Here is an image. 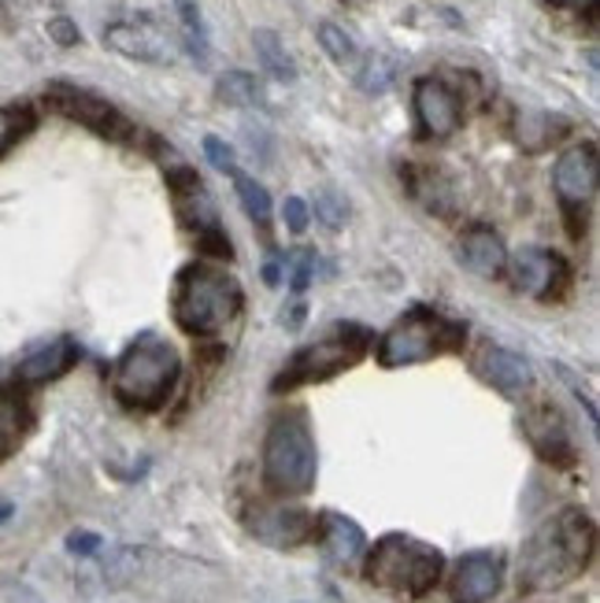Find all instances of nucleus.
I'll return each instance as SVG.
<instances>
[{
    "mask_svg": "<svg viewBox=\"0 0 600 603\" xmlns=\"http://www.w3.org/2000/svg\"><path fill=\"white\" fill-rule=\"evenodd\" d=\"M319 45H323V53H327L338 67H349V70L360 67V48H356V41H352V34L345 26L319 23Z\"/></svg>",
    "mask_w": 600,
    "mask_h": 603,
    "instance_id": "25",
    "label": "nucleus"
},
{
    "mask_svg": "<svg viewBox=\"0 0 600 603\" xmlns=\"http://www.w3.org/2000/svg\"><path fill=\"white\" fill-rule=\"evenodd\" d=\"M48 37H53L59 48H75L78 41H83V34H78V26L70 23L67 15H56V19H48Z\"/></svg>",
    "mask_w": 600,
    "mask_h": 603,
    "instance_id": "32",
    "label": "nucleus"
},
{
    "mask_svg": "<svg viewBox=\"0 0 600 603\" xmlns=\"http://www.w3.org/2000/svg\"><path fill=\"white\" fill-rule=\"evenodd\" d=\"M463 337H467L463 322H452L434 311H412L379 341V363L382 366L426 363L441 352H456L463 344Z\"/></svg>",
    "mask_w": 600,
    "mask_h": 603,
    "instance_id": "6",
    "label": "nucleus"
},
{
    "mask_svg": "<svg viewBox=\"0 0 600 603\" xmlns=\"http://www.w3.org/2000/svg\"><path fill=\"white\" fill-rule=\"evenodd\" d=\"M30 127V116L26 111H12V108H0V156L12 149V141L23 134Z\"/></svg>",
    "mask_w": 600,
    "mask_h": 603,
    "instance_id": "29",
    "label": "nucleus"
},
{
    "mask_svg": "<svg viewBox=\"0 0 600 603\" xmlns=\"http://www.w3.org/2000/svg\"><path fill=\"white\" fill-rule=\"evenodd\" d=\"M205 156L216 171H222V175H238V156H233V149L227 145L222 138H205Z\"/></svg>",
    "mask_w": 600,
    "mask_h": 603,
    "instance_id": "28",
    "label": "nucleus"
},
{
    "mask_svg": "<svg viewBox=\"0 0 600 603\" xmlns=\"http://www.w3.org/2000/svg\"><path fill=\"white\" fill-rule=\"evenodd\" d=\"M556 127H564V122H556L553 116H545V111H519L515 138L523 149L537 152V149H545L548 141H556V134H564V130H556Z\"/></svg>",
    "mask_w": 600,
    "mask_h": 603,
    "instance_id": "23",
    "label": "nucleus"
},
{
    "mask_svg": "<svg viewBox=\"0 0 600 603\" xmlns=\"http://www.w3.org/2000/svg\"><path fill=\"white\" fill-rule=\"evenodd\" d=\"M252 48H257L260 67L268 70L274 81H286V86L297 81V64H293V56L286 53V41L274 34V30L260 26L257 34H252Z\"/></svg>",
    "mask_w": 600,
    "mask_h": 603,
    "instance_id": "20",
    "label": "nucleus"
},
{
    "mask_svg": "<svg viewBox=\"0 0 600 603\" xmlns=\"http://www.w3.org/2000/svg\"><path fill=\"white\" fill-rule=\"evenodd\" d=\"M282 219H286V227L293 233H304L308 230V222H312V211L301 197H286V204H282Z\"/></svg>",
    "mask_w": 600,
    "mask_h": 603,
    "instance_id": "31",
    "label": "nucleus"
},
{
    "mask_svg": "<svg viewBox=\"0 0 600 603\" xmlns=\"http://www.w3.org/2000/svg\"><path fill=\"white\" fill-rule=\"evenodd\" d=\"M597 548L593 518L582 507H564L534 529V537L523 548L519 563V589L526 592H553L559 585H571L586 574L589 559Z\"/></svg>",
    "mask_w": 600,
    "mask_h": 603,
    "instance_id": "1",
    "label": "nucleus"
},
{
    "mask_svg": "<svg viewBox=\"0 0 600 603\" xmlns=\"http://www.w3.org/2000/svg\"><path fill=\"white\" fill-rule=\"evenodd\" d=\"M178 23H182V45L189 48V56L197 59V64H208L211 41H208V26L197 0H178Z\"/></svg>",
    "mask_w": 600,
    "mask_h": 603,
    "instance_id": "22",
    "label": "nucleus"
},
{
    "mask_svg": "<svg viewBox=\"0 0 600 603\" xmlns=\"http://www.w3.org/2000/svg\"><path fill=\"white\" fill-rule=\"evenodd\" d=\"M597 178H600V160H597L593 141H582V145L567 149L564 156L556 160L553 189H556L559 204H564V211L571 215V222H578V215L593 204Z\"/></svg>",
    "mask_w": 600,
    "mask_h": 603,
    "instance_id": "9",
    "label": "nucleus"
},
{
    "mask_svg": "<svg viewBox=\"0 0 600 603\" xmlns=\"http://www.w3.org/2000/svg\"><path fill=\"white\" fill-rule=\"evenodd\" d=\"M515 274L519 293L534 296V300H556L571 285V267L564 255L545 252V249H523L519 255H508Z\"/></svg>",
    "mask_w": 600,
    "mask_h": 603,
    "instance_id": "11",
    "label": "nucleus"
},
{
    "mask_svg": "<svg viewBox=\"0 0 600 603\" xmlns=\"http://www.w3.org/2000/svg\"><path fill=\"white\" fill-rule=\"evenodd\" d=\"M26 426H30L26 401L12 390H0V463L23 445Z\"/></svg>",
    "mask_w": 600,
    "mask_h": 603,
    "instance_id": "19",
    "label": "nucleus"
},
{
    "mask_svg": "<svg viewBox=\"0 0 600 603\" xmlns=\"http://www.w3.org/2000/svg\"><path fill=\"white\" fill-rule=\"evenodd\" d=\"M178 374H182V360L167 341H160V337H138V341L119 355L116 371H111V390H116V396L127 407L152 412V407L167 404L171 390L178 385Z\"/></svg>",
    "mask_w": 600,
    "mask_h": 603,
    "instance_id": "5",
    "label": "nucleus"
},
{
    "mask_svg": "<svg viewBox=\"0 0 600 603\" xmlns=\"http://www.w3.org/2000/svg\"><path fill=\"white\" fill-rule=\"evenodd\" d=\"M315 219L327 230H341L349 222V200L338 189H319L315 193Z\"/></svg>",
    "mask_w": 600,
    "mask_h": 603,
    "instance_id": "27",
    "label": "nucleus"
},
{
    "mask_svg": "<svg viewBox=\"0 0 600 603\" xmlns=\"http://www.w3.org/2000/svg\"><path fill=\"white\" fill-rule=\"evenodd\" d=\"M352 75H356V86H360L363 94L379 97V94H385V89L393 86V78H396V59H393V56H385V53H371L360 67L352 70Z\"/></svg>",
    "mask_w": 600,
    "mask_h": 603,
    "instance_id": "24",
    "label": "nucleus"
},
{
    "mask_svg": "<svg viewBox=\"0 0 600 603\" xmlns=\"http://www.w3.org/2000/svg\"><path fill=\"white\" fill-rule=\"evenodd\" d=\"M290 263H293V274H290V285H293V293H304L312 285V271H315V252L312 249H301V252H293L290 255Z\"/></svg>",
    "mask_w": 600,
    "mask_h": 603,
    "instance_id": "30",
    "label": "nucleus"
},
{
    "mask_svg": "<svg viewBox=\"0 0 600 603\" xmlns=\"http://www.w3.org/2000/svg\"><path fill=\"white\" fill-rule=\"evenodd\" d=\"M456 252H460L463 267L471 274H478V278H486V282L501 278V274L508 271V249H504L501 233H497L493 227H486V222L463 230Z\"/></svg>",
    "mask_w": 600,
    "mask_h": 603,
    "instance_id": "15",
    "label": "nucleus"
},
{
    "mask_svg": "<svg viewBox=\"0 0 600 603\" xmlns=\"http://www.w3.org/2000/svg\"><path fill=\"white\" fill-rule=\"evenodd\" d=\"M233 189H238V200H241V208H246V215L252 222H260V227H268L271 222V197H268V189L260 186L257 178H249V175H233Z\"/></svg>",
    "mask_w": 600,
    "mask_h": 603,
    "instance_id": "26",
    "label": "nucleus"
},
{
    "mask_svg": "<svg viewBox=\"0 0 600 603\" xmlns=\"http://www.w3.org/2000/svg\"><path fill=\"white\" fill-rule=\"evenodd\" d=\"M4 518H12V504H8V500H0V523H4Z\"/></svg>",
    "mask_w": 600,
    "mask_h": 603,
    "instance_id": "34",
    "label": "nucleus"
},
{
    "mask_svg": "<svg viewBox=\"0 0 600 603\" xmlns=\"http://www.w3.org/2000/svg\"><path fill=\"white\" fill-rule=\"evenodd\" d=\"M249 529H252V537L268 540L274 548H297L315 534V518L308 511H297L286 504L257 507V515L249 518Z\"/></svg>",
    "mask_w": 600,
    "mask_h": 603,
    "instance_id": "14",
    "label": "nucleus"
},
{
    "mask_svg": "<svg viewBox=\"0 0 600 603\" xmlns=\"http://www.w3.org/2000/svg\"><path fill=\"white\" fill-rule=\"evenodd\" d=\"M241 311V285L222 267L193 263L178 274L175 289V319L193 337L219 333Z\"/></svg>",
    "mask_w": 600,
    "mask_h": 603,
    "instance_id": "3",
    "label": "nucleus"
},
{
    "mask_svg": "<svg viewBox=\"0 0 600 603\" xmlns=\"http://www.w3.org/2000/svg\"><path fill=\"white\" fill-rule=\"evenodd\" d=\"M105 45L116 48L119 56L138 59V64L171 67L178 59V41L167 26H160L152 15L119 19L105 30Z\"/></svg>",
    "mask_w": 600,
    "mask_h": 603,
    "instance_id": "8",
    "label": "nucleus"
},
{
    "mask_svg": "<svg viewBox=\"0 0 600 603\" xmlns=\"http://www.w3.org/2000/svg\"><path fill=\"white\" fill-rule=\"evenodd\" d=\"M415 119H419V130L426 138H452L463 122V105L460 94L449 86L445 78L426 75L415 81Z\"/></svg>",
    "mask_w": 600,
    "mask_h": 603,
    "instance_id": "12",
    "label": "nucleus"
},
{
    "mask_svg": "<svg viewBox=\"0 0 600 603\" xmlns=\"http://www.w3.org/2000/svg\"><path fill=\"white\" fill-rule=\"evenodd\" d=\"M48 100H53V108L59 111V116L83 122L86 130H94V134H100V138H111V141L134 138V127H130V122L119 116V111L111 108L108 100L86 94V89L53 86V89H48Z\"/></svg>",
    "mask_w": 600,
    "mask_h": 603,
    "instance_id": "10",
    "label": "nucleus"
},
{
    "mask_svg": "<svg viewBox=\"0 0 600 603\" xmlns=\"http://www.w3.org/2000/svg\"><path fill=\"white\" fill-rule=\"evenodd\" d=\"M504 559L497 551H471L456 563L452 574V600L456 603H490L501 592Z\"/></svg>",
    "mask_w": 600,
    "mask_h": 603,
    "instance_id": "13",
    "label": "nucleus"
},
{
    "mask_svg": "<svg viewBox=\"0 0 600 603\" xmlns=\"http://www.w3.org/2000/svg\"><path fill=\"white\" fill-rule=\"evenodd\" d=\"M216 97L230 108H268V94H263L260 78L249 70H227L216 86Z\"/></svg>",
    "mask_w": 600,
    "mask_h": 603,
    "instance_id": "21",
    "label": "nucleus"
},
{
    "mask_svg": "<svg viewBox=\"0 0 600 603\" xmlns=\"http://www.w3.org/2000/svg\"><path fill=\"white\" fill-rule=\"evenodd\" d=\"M553 4H582V0H553Z\"/></svg>",
    "mask_w": 600,
    "mask_h": 603,
    "instance_id": "36",
    "label": "nucleus"
},
{
    "mask_svg": "<svg viewBox=\"0 0 600 603\" xmlns=\"http://www.w3.org/2000/svg\"><path fill=\"white\" fill-rule=\"evenodd\" d=\"M371 337L356 326H338L334 333H327L323 341L301 349L293 360L286 363V371L274 377V393L282 390H297V385H312V382H327V377L341 374L345 366H356L368 352Z\"/></svg>",
    "mask_w": 600,
    "mask_h": 603,
    "instance_id": "7",
    "label": "nucleus"
},
{
    "mask_svg": "<svg viewBox=\"0 0 600 603\" xmlns=\"http://www.w3.org/2000/svg\"><path fill=\"white\" fill-rule=\"evenodd\" d=\"M445 556L434 545H423L408 534H385L379 545L368 551L363 578L393 596L419 600L437 581H441Z\"/></svg>",
    "mask_w": 600,
    "mask_h": 603,
    "instance_id": "2",
    "label": "nucleus"
},
{
    "mask_svg": "<svg viewBox=\"0 0 600 603\" xmlns=\"http://www.w3.org/2000/svg\"><path fill=\"white\" fill-rule=\"evenodd\" d=\"M315 474H319V456L308 418L301 412L279 415L263 441V482L274 496H304L312 493Z\"/></svg>",
    "mask_w": 600,
    "mask_h": 603,
    "instance_id": "4",
    "label": "nucleus"
},
{
    "mask_svg": "<svg viewBox=\"0 0 600 603\" xmlns=\"http://www.w3.org/2000/svg\"><path fill=\"white\" fill-rule=\"evenodd\" d=\"M263 278H268V282L274 285V282H279V267H274V263H271V267H268V271H263Z\"/></svg>",
    "mask_w": 600,
    "mask_h": 603,
    "instance_id": "35",
    "label": "nucleus"
},
{
    "mask_svg": "<svg viewBox=\"0 0 600 603\" xmlns=\"http://www.w3.org/2000/svg\"><path fill=\"white\" fill-rule=\"evenodd\" d=\"M478 374L486 377L490 385L504 393H523L534 385V371L531 363L523 360L519 352L512 349H501V344H490L482 355H478Z\"/></svg>",
    "mask_w": 600,
    "mask_h": 603,
    "instance_id": "16",
    "label": "nucleus"
},
{
    "mask_svg": "<svg viewBox=\"0 0 600 603\" xmlns=\"http://www.w3.org/2000/svg\"><path fill=\"white\" fill-rule=\"evenodd\" d=\"M78 360V344L70 337H59V341H48L42 349H34L19 363V382H53V377L67 374Z\"/></svg>",
    "mask_w": 600,
    "mask_h": 603,
    "instance_id": "18",
    "label": "nucleus"
},
{
    "mask_svg": "<svg viewBox=\"0 0 600 603\" xmlns=\"http://www.w3.org/2000/svg\"><path fill=\"white\" fill-rule=\"evenodd\" d=\"M100 545H105V540H100L97 534H86V529H75V534L67 537L70 556H97Z\"/></svg>",
    "mask_w": 600,
    "mask_h": 603,
    "instance_id": "33",
    "label": "nucleus"
},
{
    "mask_svg": "<svg viewBox=\"0 0 600 603\" xmlns=\"http://www.w3.org/2000/svg\"><path fill=\"white\" fill-rule=\"evenodd\" d=\"M319 545H323V556H327L334 567H349L368 551V537H363V529L356 526L352 518L330 511L319 523Z\"/></svg>",
    "mask_w": 600,
    "mask_h": 603,
    "instance_id": "17",
    "label": "nucleus"
}]
</instances>
